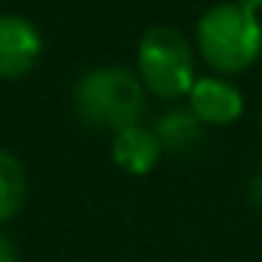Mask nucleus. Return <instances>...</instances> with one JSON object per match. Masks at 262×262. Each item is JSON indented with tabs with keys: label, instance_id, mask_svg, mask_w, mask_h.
<instances>
[{
	"label": "nucleus",
	"instance_id": "obj_1",
	"mask_svg": "<svg viewBox=\"0 0 262 262\" xmlns=\"http://www.w3.org/2000/svg\"><path fill=\"white\" fill-rule=\"evenodd\" d=\"M147 107V88L121 65H96L74 85V110L93 130L119 133L138 124Z\"/></svg>",
	"mask_w": 262,
	"mask_h": 262
},
{
	"label": "nucleus",
	"instance_id": "obj_2",
	"mask_svg": "<svg viewBox=\"0 0 262 262\" xmlns=\"http://www.w3.org/2000/svg\"><path fill=\"white\" fill-rule=\"evenodd\" d=\"M194 40L203 62L223 76L243 74L262 57V23L237 0L206 9L198 20Z\"/></svg>",
	"mask_w": 262,
	"mask_h": 262
},
{
	"label": "nucleus",
	"instance_id": "obj_3",
	"mask_svg": "<svg viewBox=\"0 0 262 262\" xmlns=\"http://www.w3.org/2000/svg\"><path fill=\"white\" fill-rule=\"evenodd\" d=\"M138 79L152 96L175 102L189 96L194 79V54L186 34L172 26H152L144 31L136 51Z\"/></svg>",
	"mask_w": 262,
	"mask_h": 262
},
{
	"label": "nucleus",
	"instance_id": "obj_4",
	"mask_svg": "<svg viewBox=\"0 0 262 262\" xmlns=\"http://www.w3.org/2000/svg\"><path fill=\"white\" fill-rule=\"evenodd\" d=\"M186 102V107L203 127H228L245 113L243 91L226 76H198Z\"/></svg>",
	"mask_w": 262,
	"mask_h": 262
},
{
	"label": "nucleus",
	"instance_id": "obj_5",
	"mask_svg": "<svg viewBox=\"0 0 262 262\" xmlns=\"http://www.w3.org/2000/svg\"><path fill=\"white\" fill-rule=\"evenodd\" d=\"M42 57V34L20 14H0V79L31 74Z\"/></svg>",
	"mask_w": 262,
	"mask_h": 262
},
{
	"label": "nucleus",
	"instance_id": "obj_6",
	"mask_svg": "<svg viewBox=\"0 0 262 262\" xmlns=\"http://www.w3.org/2000/svg\"><path fill=\"white\" fill-rule=\"evenodd\" d=\"M110 158L121 172L133 178H144L161 164L164 158V144H161L158 133L147 124H130L124 130L113 133L110 141Z\"/></svg>",
	"mask_w": 262,
	"mask_h": 262
},
{
	"label": "nucleus",
	"instance_id": "obj_7",
	"mask_svg": "<svg viewBox=\"0 0 262 262\" xmlns=\"http://www.w3.org/2000/svg\"><path fill=\"white\" fill-rule=\"evenodd\" d=\"M152 130L158 133L164 152H192L203 138V124L194 119L189 107H172L161 113Z\"/></svg>",
	"mask_w": 262,
	"mask_h": 262
},
{
	"label": "nucleus",
	"instance_id": "obj_8",
	"mask_svg": "<svg viewBox=\"0 0 262 262\" xmlns=\"http://www.w3.org/2000/svg\"><path fill=\"white\" fill-rule=\"evenodd\" d=\"M29 192V178L26 166L12 149L0 147V223L12 220L26 203Z\"/></svg>",
	"mask_w": 262,
	"mask_h": 262
},
{
	"label": "nucleus",
	"instance_id": "obj_9",
	"mask_svg": "<svg viewBox=\"0 0 262 262\" xmlns=\"http://www.w3.org/2000/svg\"><path fill=\"white\" fill-rule=\"evenodd\" d=\"M0 262H20L17 245H14L12 237H6V234H0Z\"/></svg>",
	"mask_w": 262,
	"mask_h": 262
},
{
	"label": "nucleus",
	"instance_id": "obj_10",
	"mask_svg": "<svg viewBox=\"0 0 262 262\" xmlns=\"http://www.w3.org/2000/svg\"><path fill=\"white\" fill-rule=\"evenodd\" d=\"M251 200L262 209V172L254 178V183H251Z\"/></svg>",
	"mask_w": 262,
	"mask_h": 262
},
{
	"label": "nucleus",
	"instance_id": "obj_11",
	"mask_svg": "<svg viewBox=\"0 0 262 262\" xmlns=\"http://www.w3.org/2000/svg\"><path fill=\"white\" fill-rule=\"evenodd\" d=\"M243 9H248V12H254V14H259V9H262V0H237Z\"/></svg>",
	"mask_w": 262,
	"mask_h": 262
}]
</instances>
